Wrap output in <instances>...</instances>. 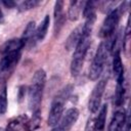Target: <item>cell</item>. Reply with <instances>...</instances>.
Instances as JSON below:
<instances>
[{"label":"cell","instance_id":"obj_14","mask_svg":"<svg viewBox=\"0 0 131 131\" xmlns=\"http://www.w3.org/2000/svg\"><path fill=\"white\" fill-rule=\"evenodd\" d=\"M41 125V113L35 112L33 113V116L31 119H27L26 122L23 125V128L26 131H35L37 130Z\"/></svg>","mask_w":131,"mask_h":131},{"label":"cell","instance_id":"obj_3","mask_svg":"<svg viewBox=\"0 0 131 131\" xmlns=\"http://www.w3.org/2000/svg\"><path fill=\"white\" fill-rule=\"evenodd\" d=\"M72 92V86H67L64 87L53 99L51 103V107L49 111L48 115V120L47 124L49 126H55L59 122V120L62 117L63 114V106L67 101V99L70 97V94Z\"/></svg>","mask_w":131,"mask_h":131},{"label":"cell","instance_id":"obj_5","mask_svg":"<svg viewBox=\"0 0 131 131\" xmlns=\"http://www.w3.org/2000/svg\"><path fill=\"white\" fill-rule=\"evenodd\" d=\"M125 5L126 3H122L119 7L113 9L108 14L107 16L105 17V19L103 20L102 23V26H101V29L99 31V36L100 37H110L112 36L115 31H116V28L118 26V23L120 20V17L121 15L124 13V10H125Z\"/></svg>","mask_w":131,"mask_h":131},{"label":"cell","instance_id":"obj_23","mask_svg":"<svg viewBox=\"0 0 131 131\" xmlns=\"http://www.w3.org/2000/svg\"><path fill=\"white\" fill-rule=\"evenodd\" d=\"M38 4H39V1L38 0H26V1H23L18 5V10L19 11L29 10V9H32V8L36 7Z\"/></svg>","mask_w":131,"mask_h":131},{"label":"cell","instance_id":"obj_7","mask_svg":"<svg viewBox=\"0 0 131 131\" xmlns=\"http://www.w3.org/2000/svg\"><path fill=\"white\" fill-rule=\"evenodd\" d=\"M79 118V111L76 107H71L69 108L63 117L58 122V125H55L60 131H70L71 128L75 125Z\"/></svg>","mask_w":131,"mask_h":131},{"label":"cell","instance_id":"obj_20","mask_svg":"<svg viewBox=\"0 0 131 131\" xmlns=\"http://www.w3.org/2000/svg\"><path fill=\"white\" fill-rule=\"evenodd\" d=\"M27 119H28V117L25 115H21V116H18L16 118L12 119L7 124L5 131H19V127L24 125V123L26 122Z\"/></svg>","mask_w":131,"mask_h":131},{"label":"cell","instance_id":"obj_27","mask_svg":"<svg viewBox=\"0 0 131 131\" xmlns=\"http://www.w3.org/2000/svg\"><path fill=\"white\" fill-rule=\"evenodd\" d=\"M2 16H3V13H2V10L0 9V18H2Z\"/></svg>","mask_w":131,"mask_h":131},{"label":"cell","instance_id":"obj_17","mask_svg":"<svg viewBox=\"0 0 131 131\" xmlns=\"http://www.w3.org/2000/svg\"><path fill=\"white\" fill-rule=\"evenodd\" d=\"M107 114V105L103 104L99 110L98 116L95 118V131H103L105 125V119Z\"/></svg>","mask_w":131,"mask_h":131},{"label":"cell","instance_id":"obj_4","mask_svg":"<svg viewBox=\"0 0 131 131\" xmlns=\"http://www.w3.org/2000/svg\"><path fill=\"white\" fill-rule=\"evenodd\" d=\"M110 50H111V47L107 41H102L99 44L96 50V53L94 55V58L92 60V63L89 68V79L90 80L95 81L101 75Z\"/></svg>","mask_w":131,"mask_h":131},{"label":"cell","instance_id":"obj_13","mask_svg":"<svg viewBox=\"0 0 131 131\" xmlns=\"http://www.w3.org/2000/svg\"><path fill=\"white\" fill-rule=\"evenodd\" d=\"M25 45H26L25 42L20 38H18V39H12V40L7 41L4 44L1 52L2 53H6V52H20Z\"/></svg>","mask_w":131,"mask_h":131},{"label":"cell","instance_id":"obj_2","mask_svg":"<svg viewBox=\"0 0 131 131\" xmlns=\"http://www.w3.org/2000/svg\"><path fill=\"white\" fill-rule=\"evenodd\" d=\"M91 32H92L91 30L84 29V27H83L82 38L75 48V51L73 53L72 62H71V73H72V76H74V77L78 76L82 70L86 53H87L88 48L91 43Z\"/></svg>","mask_w":131,"mask_h":131},{"label":"cell","instance_id":"obj_18","mask_svg":"<svg viewBox=\"0 0 131 131\" xmlns=\"http://www.w3.org/2000/svg\"><path fill=\"white\" fill-rule=\"evenodd\" d=\"M113 72H114L116 78H118L119 76H121L122 74H124V68H123V63H122V59H121L120 50H116L115 53H114V58H113Z\"/></svg>","mask_w":131,"mask_h":131},{"label":"cell","instance_id":"obj_26","mask_svg":"<svg viewBox=\"0 0 131 131\" xmlns=\"http://www.w3.org/2000/svg\"><path fill=\"white\" fill-rule=\"evenodd\" d=\"M25 92H26V87H25V86H21V87L19 88V95H18L19 101L23 99V97H24V95H25Z\"/></svg>","mask_w":131,"mask_h":131},{"label":"cell","instance_id":"obj_19","mask_svg":"<svg viewBox=\"0 0 131 131\" xmlns=\"http://www.w3.org/2000/svg\"><path fill=\"white\" fill-rule=\"evenodd\" d=\"M35 32H36L35 23H34V21H30V23L27 25V27H26V29H25V31H24L23 36L20 37V39L25 42V44H27L28 42L32 41L33 39L35 40ZM35 41H36V40H35Z\"/></svg>","mask_w":131,"mask_h":131},{"label":"cell","instance_id":"obj_16","mask_svg":"<svg viewBox=\"0 0 131 131\" xmlns=\"http://www.w3.org/2000/svg\"><path fill=\"white\" fill-rule=\"evenodd\" d=\"M49 23H50L49 15H45V17L43 18V20L41 21L39 27L36 29V32H35V40L36 41H42L45 38V36L47 34L48 27H49Z\"/></svg>","mask_w":131,"mask_h":131},{"label":"cell","instance_id":"obj_15","mask_svg":"<svg viewBox=\"0 0 131 131\" xmlns=\"http://www.w3.org/2000/svg\"><path fill=\"white\" fill-rule=\"evenodd\" d=\"M124 74L117 78V88H116V96H115V103L117 106H120L124 101Z\"/></svg>","mask_w":131,"mask_h":131},{"label":"cell","instance_id":"obj_6","mask_svg":"<svg viewBox=\"0 0 131 131\" xmlns=\"http://www.w3.org/2000/svg\"><path fill=\"white\" fill-rule=\"evenodd\" d=\"M105 86H106V81L103 79V80L98 81L92 89V92L89 96V101H88V108L92 114L98 111Z\"/></svg>","mask_w":131,"mask_h":131},{"label":"cell","instance_id":"obj_21","mask_svg":"<svg viewBox=\"0 0 131 131\" xmlns=\"http://www.w3.org/2000/svg\"><path fill=\"white\" fill-rule=\"evenodd\" d=\"M7 111V88L4 85L0 88V114H5Z\"/></svg>","mask_w":131,"mask_h":131},{"label":"cell","instance_id":"obj_8","mask_svg":"<svg viewBox=\"0 0 131 131\" xmlns=\"http://www.w3.org/2000/svg\"><path fill=\"white\" fill-rule=\"evenodd\" d=\"M20 58V52H6L2 53L0 59V73L4 74L10 72L18 62Z\"/></svg>","mask_w":131,"mask_h":131},{"label":"cell","instance_id":"obj_22","mask_svg":"<svg viewBox=\"0 0 131 131\" xmlns=\"http://www.w3.org/2000/svg\"><path fill=\"white\" fill-rule=\"evenodd\" d=\"M83 15H84L85 18L96 15V13H95V3L93 1L85 2V5L83 7Z\"/></svg>","mask_w":131,"mask_h":131},{"label":"cell","instance_id":"obj_11","mask_svg":"<svg viewBox=\"0 0 131 131\" xmlns=\"http://www.w3.org/2000/svg\"><path fill=\"white\" fill-rule=\"evenodd\" d=\"M83 35V26H79L77 27L68 37L67 41H66V48L67 50H73L76 48V46L78 45L79 41L81 40Z\"/></svg>","mask_w":131,"mask_h":131},{"label":"cell","instance_id":"obj_10","mask_svg":"<svg viewBox=\"0 0 131 131\" xmlns=\"http://www.w3.org/2000/svg\"><path fill=\"white\" fill-rule=\"evenodd\" d=\"M126 116L127 115L124 110H118L113 116L108 126V131H122L126 121Z\"/></svg>","mask_w":131,"mask_h":131},{"label":"cell","instance_id":"obj_9","mask_svg":"<svg viewBox=\"0 0 131 131\" xmlns=\"http://www.w3.org/2000/svg\"><path fill=\"white\" fill-rule=\"evenodd\" d=\"M63 1L58 0L54 4V33L58 34L66 21V14L63 12Z\"/></svg>","mask_w":131,"mask_h":131},{"label":"cell","instance_id":"obj_12","mask_svg":"<svg viewBox=\"0 0 131 131\" xmlns=\"http://www.w3.org/2000/svg\"><path fill=\"white\" fill-rule=\"evenodd\" d=\"M85 5L84 1H71L69 10H68V18L72 21H75L79 18V15Z\"/></svg>","mask_w":131,"mask_h":131},{"label":"cell","instance_id":"obj_25","mask_svg":"<svg viewBox=\"0 0 131 131\" xmlns=\"http://www.w3.org/2000/svg\"><path fill=\"white\" fill-rule=\"evenodd\" d=\"M1 3H2L5 7H7V8H12V7H14V6L16 5L15 2L12 1V0H3V1H1Z\"/></svg>","mask_w":131,"mask_h":131},{"label":"cell","instance_id":"obj_24","mask_svg":"<svg viewBox=\"0 0 131 131\" xmlns=\"http://www.w3.org/2000/svg\"><path fill=\"white\" fill-rule=\"evenodd\" d=\"M85 131H95V118L91 117L88 119L85 126Z\"/></svg>","mask_w":131,"mask_h":131},{"label":"cell","instance_id":"obj_1","mask_svg":"<svg viewBox=\"0 0 131 131\" xmlns=\"http://www.w3.org/2000/svg\"><path fill=\"white\" fill-rule=\"evenodd\" d=\"M46 83V73L44 70L39 69L33 76L32 83L28 90V102L29 108L35 113L40 111L43 90Z\"/></svg>","mask_w":131,"mask_h":131}]
</instances>
